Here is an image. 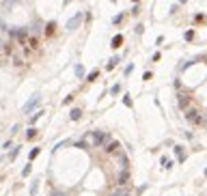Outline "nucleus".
<instances>
[{"instance_id":"nucleus-3","label":"nucleus","mask_w":207,"mask_h":196,"mask_svg":"<svg viewBox=\"0 0 207 196\" xmlns=\"http://www.w3.org/2000/svg\"><path fill=\"white\" fill-rule=\"evenodd\" d=\"M41 104V95H39V93H35V95L28 99V101H26V104H24V108H22V112H26V114H30V112L35 110V108H37Z\"/></svg>"},{"instance_id":"nucleus-2","label":"nucleus","mask_w":207,"mask_h":196,"mask_svg":"<svg viewBox=\"0 0 207 196\" xmlns=\"http://www.w3.org/2000/svg\"><path fill=\"white\" fill-rule=\"evenodd\" d=\"M91 136H93V147H106L112 140L108 132H91Z\"/></svg>"},{"instance_id":"nucleus-26","label":"nucleus","mask_w":207,"mask_h":196,"mask_svg":"<svg viewBox=\"0 0 207 196\" xmlns=\"http://www.w3.org/2000/svg\"><path fill=\"white\" fill-rule=\"evenodd\" d=\"M123 20H125V13H119V15H114V17H112V24H121Z\"/></svg>"},{"instance_id":"nucleus-24","label":"nucleus","mask_w":207,"mask_h":196,"mask_svg":"<svg viewBox=\"0 0 207 196\" xmlns=\"http://www.w3.org/2000/svg\"><path fill=\"white\" fill-rule=\"evenodd\" d=\"M30 172H32V166H30V164H26V166L22 168V177H28Z\"/></svg>"},{"instance_id":"nucleus-35","label":"nucleus","mask_w":207,"mask_h":196,"mask_svg":"<svg viewBox=\"0 0 207 196\" xmlns=\"http://www.w3.org/2000/svg\"><path fill=\"white\" fill-rule=\"evenodd\" d=\"M17 129H20V125H13V127H11V136H15V134H17Z\"/></svg>"},{"instance_id":"nucleus-22","label":"nucleus","mask_w":207,"mask_h":196,"mask_svg":"<svg viewBox=\"0 0 207 196\" xmlns=\"http://www.w3.org/2000/svg\"><path fill=\"white\" fill-rule=\"evenodd\" d=\"M35 136H37V129H32V127H28V129H26V138H28V140H32Z\"/></svg>"},{"instance_id":"nucleus-33","label":"nucleus","mask_w":207,"mask_h":196,"mask_svg":"<svg viewBox=\"0 0 207 196\" xmlns=\"http://www.w3.org/2000/svg\"><path fill=\"white\" fill-rule=\"evenodd\" d=\"M71 101H74V97H71V95H67L65 99H63V104H65V106H69V104H71Z\"/></svg>"},{"instance_id":"nucleus-18","label":"nucleus","mask_w":207,"mask_h":196,"mask_svg":"<svg viewBox=\"0 0 207 196\" xmlns=\"http://www.w3.org/2000/svg\"><path fill=\"white\" fill-rule=\"evenodd\" d=\"M41 116H43V112H41V110H39V112H35V114L28 119V123H30V125H35V123H37V121H39Z\"/></svg>"},{"instance_id":"nucleus-23","label":"nucleus","mask_w":207,"mask_h":196,"mask_svg":"<svg viewBox=\"0 0 207 196\" xmlns=\"http://www.w3.org/2000/svg\"><path fill=\"white\" fill-rule=\"evenodd\" d=\"M76 147H80V149H86V151L91 149V144H88L86 140H78V142H76Z\"/></svg>"},{"instance_id":"nucleus-6","label":"nucleus","mask_w":207,"mask_h":196,"mask_svg":"<svg viewBox=\"0 0 207 196\" xmlns=\"http://www.w3.org/2000/svg\"><path fill=\"white\" fill-rule=\"evenodd\" d=\"M104 151H106L108 155H114V153H119V151H121V142H119V140H110V142H108V144L104 147Z\"/></svg>"},{"instance_id":"nucleus-32","label":"nucleus","mask_w":207,"mask_h":196,"mask_svg":"<svg viewBox=\"0 0 207 196\" xmlns=\"http://www.w3.org/2000/svg\"><path fill=\"white\" fill-rule=\"evenodd\" d=\"M151 78H153V73H151V71H145V73H142V80H151Z\"/></svg>"},{"instance_id":"nucleus-38","label":"nucleus","mask_w":207,"mask_h":196,"mask_svg":"<svg viewBox=\"0 0 207 196\" xmlns=\"http://www.w3.org/2000/svg\"><path fill=\"white\" fill-rule=\"evenodd\" d=\"M205 177H207V168H205Z\"/></svg>"},{"instance_id":"nucleus-28","label":"nucleus","mask_w":207,"mask_h":196,"mask_svg":"<svg viewBox=\"0 0 207 196\" xmlns=\"http://www.w3.org/2000/svg\"><path fill=\"white\" fill-rule=\"evenodd\" d=\"M69 144H71V142H69V140H63V142H58L56 147H54V149H52V153H54V151H58V149H60V147H69Z\"/></svg>"},{"instance_id":"nucleus-30","label":"nucleus","mask_w":207,"mask_h":196,"mask_svg":"<svg viewBox=\"0 0 207 196\" xmlns=\"http://www.w3.org/2000/svg\"><path fill=\"white\" fill-rule=\"evenodd\" d=\"M134 32H136V35H142V32H145V26H142V24H138L136 28H134Z\"/></svg>"},{"instance_id":"nucleus-19","label":"nucleus","mask_w":207,"mask_h":196,"mask_svg":"<svg viewBox=\"0 0 207 196\" xmlns=\"http://www.w3.org/2000/svg\"><path fill=\"white\" fill-rule=\"evenodd\" d=\"M112 196H130V190H127V188H121V185H119V190H116Z\"/></svg>"},{"instance_id":"nucleus-4","label":"nucleus","mask_w":207,"mask_h":196,"mask_svg":"<svg viewBox=\"0 0 207 196\" xmlns=\"http://www.w3.org/2000/svg\"><path fill=\"white\" fill-rule=\"evenodd\" d=\"M82 20H84V13L80 11V13H76L74 17H69V20H67V24H65V28H67V30H76V28H78L80 24H82Z\"/></svg>"},{"instance_id":"nucleus-31","label":"nucleus","mask_w":207,"mask_h":196,"mask_svg":"<svg viewBox=\"0 0 207 196\" xmlns=\"http://www.w3.org/2000/svg\"><path fill=\"white\" fill-rule=\"evenodd\" d=\"M132 71H134V65L130 63V65H127V67H125V71H123V73H125V78H127V76H130V73H132Z\"/></svg>"},{"instance_id":"nucleus-5","label":"nucleus","mask_w":207,"mask_h":196,"mask_svg":"<svg viewBox=\"0 0 207 196\" xmlns=\"http://www.w3.org/2000/svg\"><path fill=\"white\" fill-rule=\"evenodd\" d=\"M177 104H179L181 110H188V108H190V95L183 93V91H177Z\"/></svg>"},{"instance_id":"nucleus-36","label":"nucleus","mask_w":207,"mask_h":196,"mask_svg":"<svg viewBox=\"0 0 207 196\" xmlns=\"http://www.w3.org/2000/svg\"><path fill=\"white\" fill-rule=\"evenodd\" d=\"M52 196H65V192H58L56 190V192H52Z\"/></svg>"},{"instance_id":"nucleus-25","label":"nucleus","mask_w":207,"mask_h":196,"mask_svg":"<svg viewBox=\"0 0 207 196\" xmlns=\"http://www.w3.org/2000/svg\"><path fill=\"white\" fill-rule=\"evenodd\" d=\"M37 192H39V181L35 179V183L30 185V196H35V194H37Z\"/></svg>"},{"instance_id":"nucleus-16","label":"nucleus","mask_w":207,"mask_h":196,"mask_svg":"<svg viewBox=\"0 0 207 196\" xmlns=\"http://www.w3.org/2000/svg\"><path fill=\"white\" fill-rule=\"evenodd\" d=\"M97 78H99V69H93V71L86 76V82H95Z\"/></svg>"},{"instance_id":"nucleus-14","label":"nucleus","mask_w":207,"mask_h":196,"mask_svg":"<svg viewBox=\"0 0 207 196\" xmlns=\"http://www.w3.org/2000/svg\"><path fill=\"white\" fill-rule=\"evenodd\" d=\"M74 73H76V78H84V65H82V63H76Z\"/></svg>"},{"instance_id":"nucleus-34","label":"nucleus","mask_w":207,"mask_h":196,"mask_svg":"<svg viewBox=\"0 0 207 196\" xmlns=\"http://www.w3.org/2000/svg\"><path fill=\"white\" fill-rule=\"evenodd\" d=\"M173 84H175V88H177V91H181V80H179V78H177Z\"/></svg>"},{"instance_id":"nucleus-9","label":"nucleus","mask_w":207,"mask_h":196,"mask_svg":"<svg viewBox=\"0 0 207 196\" xmlns=\"http://www.w3.org/2000/svg\"><path fill=\"white\" fill-rule=\"evenodd\" d=\"M119 63H121V56H119V54H114L112 58L108 60V65H106V71H112V69H114V67H116Z\"/></svg>"},{"instance_id":"nucleus-10","label":"nucleus","mask_w":207,"mask_h":196,"mask_svg":"<svg viewBox=\"0 0 207 196\" xmlns=\"http://www.w3.org/2000/svg\"><path fill=\"white\" fill-rule=\"evenodd\" d=\"M121 45H123V35H114L112 41H110V48H112V50H119Z\"/></svg>"},{"instance_id":"nucleus-37","label":"nucleus","mask_w":207,"mask_h":196,"mask_svg":"<svg viewBox=\"0 0 207 196\" xmlns=\"http://www.w3.org/2000/svg\"><path fill=\"white\" fill-rule=\"evenodd\" d=\"M183 2H188V0H179V4H183Z\"/></svg>"},{"instance_id":"nucleus-1","label":"nucleus","mask_w":207,"mask_h":196,"mask_svg":"<svg viewBox=\"0 0 207 196\" xmlns=\"http://www.w3.org/2000/svg\"><path fill=\"white\" fill-rule=\"evenodd\" d=\"M186 121L190 125H205V119L201 116V112L194 110V108H188L186 110Z\"/></svg>"},{"instance_id":"nucleus-21","label":"nucleus","mask_w":207,"mask_h":196,"mask_svg":"<svg viewBox=\"0 0 207 196\" xmlns=\"http://www.w3.org/2000/svg\"><path fill=\"white\" fill-rule=\"evenodd\" d=\"M39 153H41V149H39V147H35V149H32V151L28 153V160L32 162V160H35V157H39Z\"/></svg>"},{"instance_id":"nucleus-15","label":"nucleus","mask_w":207,"mask_h":196,"mask_svg":"<svg viewBox=\"0 0 207 196\" xmlns=\"http://www.w3.org/2000/svg\"><path fill=\"white\" fill-rule=\"evenodd\" d=\"M54 30H56V22H54V20H52V22H48V24H46V35L50 37V35H52Z\"/></svg>"},{"instance_id":"nucleus-12","label":"nucleus","mask_w":207,"mask_h":196,"mask_svg":"<svg viewBox=\"0 0 207 196\" xmlns=\"http://www.w3.org/2000/svg\"><path fill=\"white\" fill-rule=\"evenodd\" d=\"M69 119H71V121H80V119H82V108H71Z\"/></svg>"},{"instance_id":"nucleus-17","label":"nucleus","mask_w":207,"mask_h":196,"mask_svg":"<svg viewBox=\"0 0 207 196\" xmlns=\"http://www.w3.org/2000/svg\"><path fill=\"white\" fill-rule=\"evenodd\" d=\"M20 151H22V144H17V147H13V151L9 153V160H15V157L20 155Z\"/></svg>"},{"instance_id":"nucleus-40","label":"nucleus","mask_w":207,"mask_h":196,"mask_svg":"<svg viewBox=\"0 0 207 196\" xmlns=\"http://www.w3.org/2000/svg\"><path fill=\"white\" fill-rule=\"evenodd\" d=\"M110 2H116V0H110Z\"/></svg>"},{"instance_id":"nucleus-20","label":"nucleus","mask_w":207,"mask_h":196,"mask_svg":"<svg viewBox=\"0 0 207 196\" xmlns=\"http://www.w3.org/2000/svg\"><path fill=\"white\" fill-rule=\"evenodd\" d=\"M123 104L127 106V108H132V106H134V101H132V95H130V93H125V95H123Z\"/></svg>"},{"instance_id":"nucleus-29","label":"nucleus","mask_w":207,"mask_h":196,"mask_svg":"<svg viewBox=\"0 0 207 196\" xmlns=\"http://www.w3.org/2000/svg\"><path fill=\"white\" fill-rule=\"evenodd\" d=\"M183 39H186V41H192V39H194V30H186V32H183Z\"/></svg>"},{"instance_id":"nucleus-7","label":"nucleus","mask_w":207,"mask_h":196,"mask_svg":"<svg viewBox=\"0 0 207 196\" xmlns=\"http://www.w3.org/2000/svg\"><path fill=\"white\" fill-rule=\"evenodd\" d=\"M173 151H175V155H177V162H186V149L181 147V144H175V149H173Z\"/></svg>"},{"instance_id":"nucleus-11","label":"nucleus","mask_w":207,"mask_h":196,"mask_svg":"<svg viewBox=\"0 0 207 196\" xmlns=\"http://www.w3.org/2000/svg\"><path fill=\"white\" fill-rule=\"evenodd\" d=\"M119 164H121V170H130V160H127V155H125L123 151L119 155Z\"/></svg>"},{"instance_id":"nucleus-39","label":"nucleus","mask_w":207,"mask_h":196,"mask_svg":"<svg viewBox=\"0 0 207 196\" xmlns=\"http://www.w3.org/2000/svg\"><path fill=\"white\" fill-rule=\"evenodd\" d=\"M132 2H138V0H132Z\"/></svg>"},{"instance_id":"nucleus-8","label":"nucleus","mask_w":207,"mask_h":196,"mask_svg":"<svg viewBox=\"0 0 207 196\" xmlns=\"http://www.w3.org/2000/svg\"><path fill=\"white\" fill-rule=\"evenodd\" d=\"M127 183H130V170H121V175H119V185H121V188H127Z\"/></svg>"},{"instance_id":"nucleus-13","label":"nucleus","mask_w":207,"mask_h":196,"mask_svg":"<svg viewBox=\"0 0 207 196\" xmlns=\"http://www.w3.org/2000/svg\"><path fill=\"white\" fill-rule=\"evenodd\" d=\"M11 35H13V37H17L20 41H24V39H26V28H13Z\"/></svg>"},{"instance_id":"nucleus-27","label":"nucleus","mask_w":207,"mask_h":196,"mask_svg":"<svg viewBox=\"0 0 207 196\" xmlns=\"http://www.w3.org/2000/svg\"><path fill=\"white\" fill-rule=\"evenodd\" d=\"M119 93H121V84H114V86L110 88V95H114V97H116Z\"/></svg>"}]
</instances>
